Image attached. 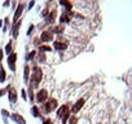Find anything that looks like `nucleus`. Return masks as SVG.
Masks as SVG:
<instances>
[{"instance_id": "nucleus-1", "label": "nucleus", "mask_w": 132, "mask_h": 124, "mask_svg": "<svg viewBox=\"0 0 132 124\" xmlns=\"http://www.w3.org/2000/svg\"><path fill=\"white\" fill-rule=\"evenodd\" d=\"M42 78H43V73H42V69L39 67V66H35L34 69H32V75H31V83H32V88H36L38 87V84L40 83V80H42Z\"/></svg>"}, {"instance_id": "nucleus-2", "label": "nucleus", "mask_w": 132, "mask_h": 124, "mask_svg": "<svg viewBox=\"0 0 132 124\" xmlns=\"http://www.w3.org/2000/svg\"><path fill=\"white\" fill-rule=\"evenodd\" d=\"M68 45H69L68 41L63 40V39H60V38H58V40L54 41V48H56L57 50H65L66 48H68Z\"/></svg>"}, {"instance_id": "nucleus-3", "label": "nucleus", "mask_w": 132, "mask_h": 124, "mask_svg": "<svg viewBox=\"0 0 132 124\" xmlns=\"http://www.w3.org/2000/svg\"><path fill=\"white\" fill-rule=\"evenodd\" d=\"M40 40L42 41H52L53 40V32L51 30H45L42 32L40 35Z\"/></svg>"}, {"instance_id": "nucleus-4", "label": "nucleus", "mask_w": 132, "mask_h": 124, "mask_svg": "<svg viewBox=\"0 0 132 124\" xmlns=\"http://www.w3.org/2000/svg\"><path fill=\"white\" fill-rule=\"evenodd\" d=\"M47 98H48V92L45 89H40L38 92V94H36V101L42 103V102H45Z\"/></svg>"}, {"instance_id": "nucleus-5", "label": "nucleus", "mask_w": 132, "mask_h": 124, "mask_svg": "<svg viewBox=\"0 0 132 124\" xmlns=\"http://www.w3.org/2000/svg\"><path fill=\"white\" fill-rule=\"evenodd\" d=\"M56 107H57V101H56L54 98H51V100L45 103V111H47V112L53 111Z\"/></svg>"}, {"instance_id": "nucleus-6", "label": "nucleus", "mask_w": 132, "mask_h": 124, "mask_svg": "<svg viewBox=\"0 0 132 124\" xmlns=\"http://www.w3.org/2000/svg\"><path fill=\"white\" fill-rule=\"evenodd\" d=\"M68 112H70V111H69V106H68V105H62V106L57 110V118H63Z\"/></svg>"}, {"instance_id": "nucleus-7", "label": "nucleus", "mask_w": 132, "mask_h": 124, "mask_svg": "<svg viewBox=\"0 0 132 124\" xmlns=\"http://www.w3.org/2000/svg\"><path fill=\"white\" fill-rule=\"evenodd\" d=\"M16 58H17V54L16 53H11L9 57H8V64H9V67L12 71L16 70V66H14V62H16Z\"/></svg>"}, {"instance_id": "nucleus-8", "label": "nucleus", "mask_w": 132, "mask_h": 124, "mask_svg": "<svg viewBox=\"0 0 132 124\" xmlns=\"http://www.w3.org/2000/svg\"><path fill=\"white\" fill-rule=\"evenodd\" d=\"M84 102H86V101H84V98L78 100V101H77V103H75V105H74V107H73V112H74V114H77V112H78V111L83 107Z\"/></svg>"}, {"instance_id": "nucleus-9", "label": "nucleus", "mask_w": 132, "mask_h": 124, "mask_svg": "<svg viewBox=\"0 0 132 124\" xmlns=\"http://www.w3.org/2000/svg\"><path fill=\"white\" fill-rule=\"evenodd\" d=\"M56 16H57V12H56V11H52V13H51V14H48V17L45 18V22H47L48 25L53 23V22L56 21Z\"/></svg>"}, {"instance_id": "nucleus-10", "label": "nucleus", "mask_w": 132, "mask_h": 124, "mask_svg": "<svg viewBox=\"0 0 132 124\" xmlns=\"http://www.w3.org/2000/svg\"><path fill=\"white\" fill-rule=\"evenodd\" d=\"M16 100H17V92H16V89L12 88L9 91V101H11V103H14Z\"/></svg>"}, {"instance_id": "nucleus-11", "label": "nucleus", "mask_w": 132, "mask_h": 124, "mask_svg": "<svg viewBox=\"0 0 132 124\" xmlns=\"http://www.w3.org/2000/svg\"><path fill=\"white\" fill-rule=\"evenodd\" d=\"M13 119L17 121V123H20V124H26V121H25V119L20 115V114H13Z\"/></svg>"}, {"instance_id": "nucleus-12", "label": "nucleus", "mask_w": 132, "mask_h": 124, "mask_svg": "<svg viewBox=\"0 0 132 124\" xmlns=\"http://www.w3.org/2000/svg\"><path fill=\"white\" fill-rule=\"evenodd\" d=\"M71 14H73V13H70V12H68V14H62L61 18H60V21H61V22H69Z\"/></svg>"}, {"instance_id": "nucleus-13", "label": "nucleus", "mask_w": 132, "mask_h": 124, "mask_svg": "<svg viewBox=\"0 0 132 124\" xmlns=\"http://www.w3.org/2000/svg\"><path fill=\"white\" fill-rule=\"evenodd\" d=\"M22 9H23V4H20V5H18V8H17V11H16V13H14V20H17V18L21 16Z\"/></svg>"}, {"instance_id": "nucleus-14", "label": "nucleus", "mask_w": 132, "mask_h": 124, "mask_svg": "<svg viewBox=\"0 0 132 124\" xmlns=\"http://www.w3.org/2000/svg\"><path fill=\"white\" fill-rule=\"evenodd\" d=\"M52 32H53V34H62V32H63V26H62V25L56 26V27L52 30Z\"/></svg>"}, {"instance_id": "nucleus-15", "label": "nucleus", "mask_w": 132, "mask_h": 124, "mask_svg": "<svg viewBox=\"0 0 132 124\" xmlns=\"http://www.w3.org/2000/svg\"><path fill=\"white\" fill-rule=\"evenodd\" d=\"M31 112H32V115H34L35 118H39V116H40V111H39V107H38V106H32Z\"/></svg>"}, {"instance_id": "nucleus-16", "label": "nucleus", "mask_w": 132, "mask_h": 124, "mask_svg": "<svg viewBox=\"0 0 132 124\" xmlns=\"http://www.w3.org/2000/svg\"><path fill=\"white\" fill-rule=\"evenodd\" d=\"M39 50L43 52V53H44V52H52V48H51L49 45H40V47H39Z\"/></svg>"}, {"instance_id": "nucleus-17", "label": "nucleus", "mask_w": 132, "mask_h": 124, "mask_svg": "<svg viewBox=\"0 0 132 124\" xmlns=\"http://www.w3.org/2000/svg\"><path fill=\"white\" fill-rule=\"evenodd\" d=\"M4 80H5V71L2 67V69H0V83H3Z\"/></svg>"}, {"instance_id": "nucleus-18", "label": "nucleus", "mask_w": 132, "mask_h": 124, "mask_svg": "<svg viewBox=\"0 0 132 124\" xmlns=\"http://www.w3.org/2000/svg\"><path fill=\"white\" fill-rule=\"evenodd\" d=\"M38 61L39 62H45V54L43 52H39V56H38Z\"/></svg>"}, {"instance_id": "nucleus-19", "label": "nucleus", "mask_w": 132, "mask_h": 124, "mask_svg": "<svg viewBox=\"0 0 132 124\" xmlns=\"http://www.w3.org/2000/svg\"><path fill=\"white\" fill-rule=\"evenodd\" d=\"M77 121H78V118L77 116H71L70 120H69V124H77Z\"/></svg>"}, {"instance_id": "nucleus-20", "label": "nucleus", "mask_w": 132, "mask_h": 124, "mask_svg": "<svg viewBox=\"0 0 132 124\" xmlns=\"http://www.w3.org/2000/svg\"><path fill=\"white\" fill-rule=\"evenodd\" d=\"M29 73H30L29 66H25V80H27V78H29Z\"/></svg>"}, {"instance_id": "nucleus-21", "label": "nucleus", "mask_w": 132, "mask_h": 124, "mask_svg": "<svg viewBox=\"0 0 132 124\" xmlns=\"http://www.w3.org/2000/svg\"><path fill=\"white\" fill-rule=\"evenodd\" d=\"M11 49H12V45H11V43H9V44H8V45L5 47V53H7V54L12 53V52H11Z\"/></svg>"}, {"instance_id": "nucleus-22", "label": "nucleus", "mask_w": 132, "mask_h": 124, "mask_svg": "<svg viewBox=\"0 0 132 124\" xmlns=\"http://www.w3.org/2000/svg\"><path fill=\"white\" fill-rule=\"evenodd\" d=\"M69 116H70V112H68L63 118H62V121H63V124H66V121H68V119H69Z\"/></svg>"}, {"instance_id": "nucleus-23", "label": "nucleus", "mask_w": 132, "mask_h": 124, "mask_svg": "<svg viewBox=\"0 0 132 124\" xmlns=\"http://www.w3.org/2000/svg\"><path fill=\"white\" fill-rule=\"evenodd\" d=\"M35 54H36V52L34 50V52H31V53H30V54L27 56V58H29V59H32V58L35 57Z\"/></svg>"}, {"instance_id": "nucleus-24", "label": "nucleus", "mask_w": 132, "mask_h": 124, "mask_svg": "<svg viewBox=\"0 0 132 124\" xmlns=\"http://www.w3.org/2000/svg\"><path fill=\"white\" fill-rule=\"evenodd\" d=\"M43 124H53V123H52V120H51V119H47V120H44V123H43Z\"/></svg>"}, {"instance_id": "nucleus-25", "label": "nucleus", "mask_w": 132, "mask_h": 124, "mask_svg": "<svg viewBox=\"0 0 132 124\" xmlns=\"http://www.w3.org/2000/svg\"><path fill=\"white\" fill-rule=\"evenodd\" d=\"M7 91H8V89H2V91H0V97H2V96H3V94H4Z\"/></svg>"}, {"instance_id": "nucleus-26", "label": "nucleus", "mask_w": 132, "mask_h": 124, "mask_svg": "<svg viewBox=\"0 0 132 124\" xmlns=\"http://www.w3.org/2000/svg\"><path fill=\"white\" fill-rule=\"evenodd\" d=\"M22 97H23V100H27V97H26V92H25V91H22Z\"/></svg>"}, {"instance_id": "nucleus-27", "label": "nucleus", "mask_w": 132, "mask_h": 124, "mask_svg": "<svg viewBox=\"0 0 132 124\" xmlns=\"http://www.w3.org/2000/svg\"><path fill=\"white\" fill-rule=\"evenodd\" d=\"M32 30H34V26H31V27H30V31H27V35H30V34L32 32Z\"/></svg>"}, {"instance_id": "nucleus-28", "label": "nucleus", "mask_w": 132, "mask_h": 124, "mask_svg": "<svg viewBox=\"0 0 132 124\" xmlns=\"http://www.w3.org/2000/svg\"><path fill=\"white\" fill-rule=\"evenodd\" d=\"M2 58H3V50H0V61H2Z\"/></svg>"}]
</instances>
